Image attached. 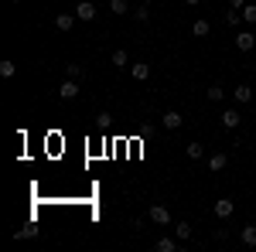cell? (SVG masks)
I'll use <instances>...</instances> for the list:
<instances>
[{
    "instance_id": "cell-28",
    "label": "cell",
    "mask_w": 256,
    "mask_h": 252,
    "mask_svg": "<svg viewBox=\"0 0 256 252\" xmlns=\"http://www.w3.org/2000/svg\"><path fill=\"white\" fill-rule=\"evenodd\" d=\"M144 3H150V0H144Z\"/></svg>"
},
{
    "instance_id": "cell-15",
    "label": "cell",
    "mask_w": 256,
    "mask_h": 252,
    "mask_svg": "<svg viewBox=\"0 0 256 252\" xmlns=\"http://www.w3.org/2000/svg\"><path fill=\"white\" fill-rule=\"evenodd\" d=\"M226 164H229V157H226V154H212V157H208V171H222Z\"/></svg>"
},
{
    "instance_id": "cell-7",
    "label": "cell",
    "mask_w": 256,
    "mask_h": 252,
    "mask_svg": "<svg viewBox=\"0 0 256 252\" xmlns=\"http://www.w3.org/2000/svg\"><path fill=\"white\" fill-rule=\"evenodd\" d=\"M178 246H181V239H178V235H174V239L160 235L158 242H154V249H158V252H178Z\"/></svg>"
},
{
    "instance_id": "cell-17",
    "label": "cell",
    "mask_w": 256,
    "mask_h": 252,
    "mask_svg": "<svg viewBox=\"0 0 256 252\" xmlns=\"http://www.w3.org/2000/svg\"><path fill=\"white\" fill-rule=\"evenodd\" d=\"M174 235L181 239V242H188V239H192V225H188V222H178V225H174Z\"/></svg>"
},
{
    "instance_id": "cell-18",
    "label": "cell",
    "mask_w": 256,
    "mask_h": 252,
    "mask_svg": "<svg viewBox=\"0 0 256 252\" xmlns=\"http://www.w3.org/2000/svg\"><path fill=\"white\" fill-rule=\"evenodd\" d=\"M205 157V147L202 143H188V160H202Z\"/></svg>"
},
{
    "instance_id": "cell-29",
    "label": "cell",
    "mask_w": 256,
    "mask_h": 252,
    "mask_svg": "<svg viewBox=\"0 0 256 252\" xmlns=\"http://www.w3.org/2000/svg\"><path fill=\"white\" fill-rule=\"evenodd\" d=\"M14 3H20V0H14Z\"/></svg>"
},
{
    "instance_id": "cell-5",
    "label": "cell",
    "mask_w": 256,
    "mask_h": 252,
    "mask_svg": "<svg viewBox=\"0 0 256 252\" xmlns=\"http://www.w3.org/2000/svg\"><path fill=\"white\" fill-rule=\"evenodd\" d=\"M222 126L226 130H239V123H242V116H239V109H222Z\"/></svg>"
},
{
    "instance_id": "cell-21",
    "label": "cell",
    "mask_w": 256,
    "mask_h": 252,
    "mask_svg": "<svg viewBox=\"0 0 256 252\" xmlns=\"http://www.w3.org/2000/svg\"><path fill=\"white\" fill-rule=\"evenodd\" d=\"M14 72H18L14 61H0V75H4V78H14Z\"/></svg>"
},
{
    "instance_id": "cell-2",
    "label": "cell",
    "mask_w": 256,
    "mask_h": 252,
    "mask_svg": "<svg viewBox=\"0 0 256 252\" xmlns=\"http://www.w3.org/2000/svg\"><path fill=\"white\" fill-rule=\"evenodd\" d=\"M232 212H236V205H232V198H218L216 205H212V215H216V218H229Z\"/></svg>"
},
{
    "instance_id": "cell-1",
    "label": "cell",
    "mask_w": 256,
    "mask_h": 252,
    "mask_svg": "<svg viewBox=\"0 0 256 252\" xmlns=\"http://www.w3.org/2000/svg\"><path fill=\"white\" fill-rule=\"evenodd\" d=\"M79 96V78H65L58 85V99H65V102H72V99Z\"/></svg>"
},
{
    "instance_id": "cell-20",
    "label": "cell",
    "mask_w": 256,
    "mask_h": 252,
    "mask_svg": "<svg viewBox=\"0 0 256 252\" xmlns=\"http://www.w3.org/2000/svg\"><path fill=\"white\" fill-rule=\"evenodd\" d=\"M242 20H246V24H256V3H246V7H242Z\"/></svg>"
},
{
    "instance_id": "cell-14",
    "label": "cell",
    "mask_w": 256,
    "mask_h": 252,
    "mask_svg": "<svg viewBox=\"0 0 256 252\" xmlns=\"http://www.w3.org/2000/svg\"><path fill=\"white\" fill-rule=\"evenodd\" d=\"M113 65H116V68H130V55H126V51H123V48H116V51H113Z\"/></svg>"
},
{
    "instance_id": "cell-23",
    "label": "cell",
    "mask_w": 256,
    "mask_h": 252,
    "mask_svg": "<svg viewBox=\"0 0 256 252\" xmlns=\"http://www.w3.org/2000/svg\"><path fill=\"white\" fill-rule=\"evenodd\" d=\"M65 75L68 78H82V65H65Z\"/></svg>"
},
{
    "instance_id": "cell-22",
    "label": "cell",
    "mask_w": 256,
    "mask_h": 252,
    "mask_svg": "<svg viewBox=\"0 0 256 252\" xmlns=\"http://www.w3.org/2000/svg\"><path fill=\"white\" fill-rule=\"evenodd\" d=\"M205 96H208V102H222V96H226V92H222V89H218V85H212V89H208V92H205Z\"/></svg>"
},
{
    "instance_id": "cell-4",
    "label": "cell",
    "mask_w": 256,
    "mask_h": 252,
    "mask_svg": "<svg viewBox=\"0 0 256 252\" xmlns=\"http://www.w3.org/2000/svg\"><path fill=\"white\" fill-rule=\"evenodd\" d=\"M150 222H154V225H171V212H168V208H164V205H150Z\"/></svg>"
},
{
    "instance_id": "cell-19",
    "label": "cell",
    "mask_w": 256,
    "mask_h": 252,
    "mask_svg": "<svg viewBox=\"0 0 256 252\" xmlns=\"http://www.w3.org/2000/svg\"><path fill=\"white\" fill-rule=\"evenodd\" d=\"M239 20H242V10H236V7H232V10H226V24H229V27H236Z\"/></svg>"
},
{
    "instance_id": "cell-26",
    "label": "cell",
    "mask_w": 256,
    "mask_h": 252,
    "mask_svg": "<svg viewBox=\"0 0 256 252\" xmlns=\"http://www.w3.org/2000/svg\"><path fill=\"white\" fill-rule=\"evenodd\" d=\"M229 3H232L236 10H242V7H246V0H229Z\"/></svg>"
},
{
    "instance_id": "cell-10",
    "label": "cell",
    "mask_w": 256,
    "mask_h": 252,
    "mask_svg": "<svg viewBox=\"0 0 256 252\" xmlns=\"http://www.w3.org/2000/svg\"><path fill=\"white\" fill-rule=\"evenodd\" d=\"M239 239H242V246L256 249V225H242V229H239Z\"/></svg>"
},
{
    "instance_id": "cell-8",
    "label": "cell",
    "mask_w": 256,
    "mask_h": 252,
    "mask_svg": "<svg viewBox=\"0 0 256 252\" xmlns=\"http://www.w3.org/2000/svg\"><path fill=\"white\" fill-rule=\"evenodd\" d=\"M160 123H164V126H168V130H178V126H181V123H184V116H181V113H178V109H168V113H164V116H160Z\"/></svg>"
},
{
    "instance_id": "cell-13",
    "label": "cell",
    "mask_w": 256,
    "mask_h": 252,
    "mask_svg": "<svg viewBox=\"0 0 256 252\" xmlns=\"http://www.w3.org/2000/svg\"><path fill=\"white\" fill-rule=\"evenodd\" d=\"M192 34H195V38H208V34H212V24H208V20H195V24H192Z\"/></svg>"
},
{
    "instance_id": "cell-6",
    "label": "cell",
    "mask_w": 256,
    "mask_h": 252,
    "mask_svg": "<svg viewBox=\"0 0 256 252\" xmlns=\"http://www.w3.org/2000/svg\"><path fill=\"white\" fill-rule=\"evenodd\" d=\"M236 48H239V51H253V48H256V34H253V31H239V34H236Z\"/></svg>"
},
{
    "instance_id": "cell-9",
    "label": "cell",
    "mask_w": 256,
    "mask_h": 252,
    "mask_svg": "<svg viewBox=\"0 0 256 252\" xmlns=\"http://www.w3.org/2000/svg\"><path fill=\"white\" fill-rule=\"evenodd\" d=\"M232 99H236V106H246V102L253 99V89H250V85H236V89H232Z\"/></svg>"
},
{
    "instance_id": "cell-3",
    "label": "cell",
    "mask_w": 256,
    "mask_h": 252,
    "mask_svg": "<svg viewBox=\"0 0 256 252\" xmlns=\"http://www.w3.org/2000/svg\"><path fill=\"white\" fill-rule=\"evenodd\" d=\"M96 3H89V0H79V3H76V17L79 20H96Z\"/></svg>"
},
{
    "instance_id": "cell-24",
    "label": "cell",
    "mask_w": 256,
    "mask_h": 252,
    "mask_svg": "<svg viewBox=\"0 0 256 252\" xmlns=\"http://www.w3.org/2000/svg\"><path fill=\"white\" fill-rule=\"evenodd\" d=\"M38 235V229L34 225H28V229H18V239H34Z\"/></svg>"
},
{
    "instance_id": "cell-25",
    "label": "cell",
    "mask_w": 256,
    "mask_h": 252,
    "mask_svg": "<svg viewBox=\"0 0 256 252\" xmlns=\"http://www.w3.org/2000/svg\"><path fill=\"white\" fill-rule=\"evenodd\" d=\"M134 17H137V20H147V17H150V10H147V3H140L137 10H134Z\"/></svg>"
},
{
    "instance_id": "cell-11",
    "label": "cell",
    "mask_w": 256,
    "mask_h": 252,
    "mask_svg": "<svg viewBox=\"0 0 256 252\" xmlns=\"http://www.w3.org/2000/svg\"><path fill=\"white\" fill-rule=\"evenodd\" d=\"M130 75L137 78V82H144V78L150 75V65H147V61H134V65H130Z\"/></svg>"
},
{
    "instance_id": "cell-27",
    "label": "cell",
    "mask_w": 256,
    "mask_h": 252,
    "mask_svg": "<svg viewBox=\"0 0 256 252\" xmlns=\"http://www.w3.org/2000/svg\"><path fill=\"white\" fill-rule=\"evenodd\" d=\"M184 3H188V7H198V3H202V0H184Z\"/></svg>"
},
{
    "instance_id": "cell-16",
    "label": "cell",
    "mask_w": 256,
    "mask_h": 252,
    "mask_svg": "<svg viewBox=\"0 0 256 252\" xmlns=\"http://www.w3.org/2000/svg\"><path fill=\"white\" fill-rule=\"evenodd\" d=\"M110 10H113L116 17H123V14H130V3H126V0H110Z\"/></svg>"
},
{
    "instance_id": "cell-12",
    "label": "cell",
    "mask_w": 256,
    "mask_h": 252,
    "mask_svg": "<svg viewBox=\"0 0 256 252\" xmlns=\"http://www.w3.org/2000/svg\"><path fill=\"white\" fill-rule=\"evenodd\" d=\"M76 14H58V17H55V27H58V31H72V27H76Z\"/></svg>"
}]
</instances>
